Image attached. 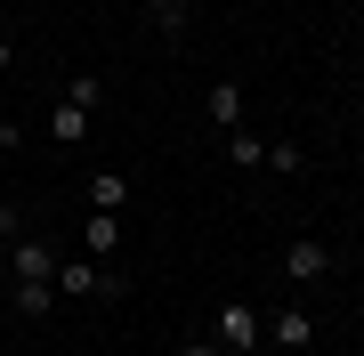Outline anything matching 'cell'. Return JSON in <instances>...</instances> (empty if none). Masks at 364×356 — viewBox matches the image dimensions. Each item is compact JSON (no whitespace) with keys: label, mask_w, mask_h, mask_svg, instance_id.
<instances>
[{"label":"cell","mask_w":364,"mask_h":356,"mask_svg":"<svg viewBox=\"0 0 364 356\" xmlns=\"http://www.w3.org/2000/svg\"><path fill=\"white\" fill-rule=\"evenodd\" d=\"M178 356H227V348H219V340H186Z\"/></svg>","instance_id":"cell-16"},{"label":"cell","mask_w":364,"mask_h":356,"mask_svg":"<svg viewBox=\"0 0 364 356\" xmlns=\"http://www.w3.org/2000/svg\"><path fill=\"white\" fill-rule=\"evenodd\" d=\"M267 340L284 348V356H308V340H316V316H308V308H275V316H267Z\"/></svg>","instance_id":"cell-5"},{"label":"cell","mask_w":364,"mask_h":356,"mask_svg":"<svg viewBox=\"0 0 364 356\" xmlns=\"http://www.w3.org/2000/svg\"><path fill=\"white\" fill-rule=\"evenodd\" d=\"M65 97H73V106H81V114H90V106H97V97H105V73H73V90H65Z\"/></svg>","instance_id":"cell-13"},{"label":"cell","mask_w":364,"mask_h":356,"mask_svg":"<svg viewBox=\"0 0 364 356\" xmlns=\"http://www.w3.org/2000/svg\"><path fill=\"white\" fill-rule=\"evenodd\" d=\"M41 130H49V146H81V138H90V114H81L73 97H57V106H49V122H41Z\"/></svg>","instance_id":"cell-8"},{"label":"cell","mask_w":364,"mask_h":356,"mask_svg":"<svg viewBox=\"0 0 364 356\" xmlns=\"http://www.w3.org/2000/svg\"><path fill=\"white\" fill-rule=\"evenodd\" d=\"M203 122L243 130V81H210V90H203Z\"/></svg>","instance_id":"cell-7"},{"label":"cell","mask_w":364,"mask_h":356,"mask_svg":"<svg viewBox=\"0 0 364 356\" xmlns=\"http://www.w3.org/2000/svg\"><path fill=\"white\" fill-rule=\"evenodd\" d=\"M57 259H65V251L41 243V235H16V243H9V276H16V284H57Z\"/></svg>","instance_id":"cell-2"},{"label":"cell","mask_w":364,"mask_h":356,"mask_svg":"<svg viewBox=\"0 0 364 356\" xmlns=\"http://www.w3.org/2000/svg\"><path fill=\"white\" fill-rule=\"evenodd\" d=\"M267 171H275V178H291V171H308V154H299L291 138H267Z\"/></svg>","instance_id":"cell-12"},{"label":"cell","mask_w":364,"mask_h":356,"mask_svg":"<svg viewBox=\"0 0 364 356\" xmlns=\"http://www.w3.org/2000/svg\"><path fill=\"white\" fill-rule=\"evenodd\" d=\"M227 162H235V171H259V162H267V138L259 130H227Z\"/></svg>","instance_id":"cell-11"},{"label":"cell","mask_w":364,"mask_h":356,"mask_svg":"<svg viewBox=\"0 0 364 356\" xmlns=\"http://www.w3.org/2000/svg\"><path fill=\"white\" fill-rule=\"evenodd\" d=\"M9 308H16L25 324H41V316L57 308V284H9Z\"/></svg>","instance_id":"cell-9"},{"label":"cell","mask_w":364,"mask_h":356,"mask_svg":"<svg viewBox=\"0 0 364 356\" xmlns=\"http://www.w3.org/2000/svg\"><path fill=\"white\" fill-rule=\"evenodd\" d=\"M0 235H9V243L25 235V211H16V203H0Z\"/></svg>","instance_id":"cell-15"},{"label":"cell","mask_w":364,"mask_h":356,"mask_svg":"<svg viewBox=\"0 0 364 356\" xmlns=\"http://www.w3.org/2000/svg\"><path fill=\"white\" fill-rule=\"evenodd\" d=\"M146 25H154V33H186V9H162V0H146Z\"/></svg>","instance_id":"cell-14"},{"label":"cell","mask_w":364,"mask_h":356,"mask_svg":"<svg viewBox=\"0 0 364 356\" xmlns=\"http://www.w3.org/2000/svg\"><path fill=\"white\" fill-rule=\"evenodd\" d=\"M210 340H219L227 356H259V308L219 300V308H210Z\"/></svg>","instance_id":"cell-1"},{"label":"cell","mask_w":364,"mask_h":356,"mask_svg":"<svg viewBox=\"0 0 364 356\" xmlns=\"http://www.w3.org/2000/svg\"><path fill=\"white\" fill-rule=\"evenodd\" d=\"M162 9H195V0H162Z\"/></svg>","instance_id":"cell-18"},{"label":"cell","mask_w":364,"mask_h":356,"mask_svg":"<svg viewBox=\"0 0 364 356\" xmlns=\"http://www.w3.org/2000/svg\"><path fill=\"white\" fill-rule=\"evenodd\" d=\"M332 267H340L332 243H284V276H291V284H324Z\"/></svg>","instance_id":"cell-4"},{"label":"cell","mask_w":364,"mask_h":356,"mask_svg":"<svg viewBox=\"0 0 364 356\" xmlns=\"http://www.w3.org/2000/svg\"><path fill=\"white\" fill-rule=\"evenodd\" d=\"M9 65H16V49H9V33H0V73H9Z\"/></svg>","instance_id":"cell-17"},{"label":"cell","mask_w":364,"mask_h":356,"mask_svg":"<svg viewBox=\"0 0 364 356\" xmlns=\"http://www.w3.org/2000/svg\"><path fill=\"white\" fill-rule=\"evenodd\" d=\"M90 211H130V178H114V171H90Z\"/></svg>","instance_id":"cell-10"},{"label":"cell","mask_w":364,"mask_h":356,"mask_svg":"<svg viewBox=\"0 0 364 356\" xmlns=\"http://www.w3.org/2000/svg\"><path fill=\"white\" fill-rule=\"evenodd\" d=\"M114 291V276H105V259H57V300H105Z\"/></svg>","instance_id":"cell-3"},{"label":"cell","mask_w":364,"mask_h":356,"mask_svg":"<svg viewBox=\"0 0 364 356\" xmlns=\"http://www.w3.org/2000/svg\"><path fill=\"white\" fill-rule=\"evenodd\" d=\"M0 9H16V0H0Z\"/></svg>","instance_id":"cell-19"},{"label":"cell","mask_w":364,"mask_h":356,"mask_svg":"<svg viewBox=\"0 0 364 356\" xmlns=\"http://www.w3.org/2000/svg\"><path fill=\"white\" fill-rule=\"evenodd\" d=\"M122 251V211H90L81 219V259H114Z\"/></svg>","instance_id":"cell-6"},{"label":"cell","mask_w":364,"mask_h":356,"mask_svg":"<svg viewBox=\"0 0 364 356\" xmlns=\"http://www.w3.org/2000/svg\"><path fill=\"white\" fill-rule=\"evenodd\" d=\"M0 122H9V114H0Z\"/></svg>","instance_id":"cell-20"}]
</instances>
